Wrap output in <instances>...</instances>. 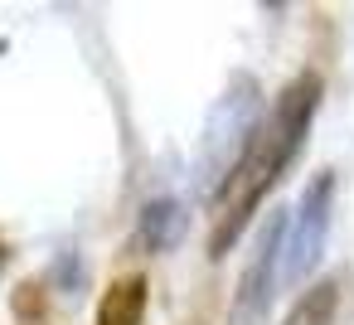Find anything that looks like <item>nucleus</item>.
<instances>
[{
  "label": "nucleus",
  "mask_w": 354,
  "mask_h": 325,
  "mask_svg": "<svg viewBox=\"0 0 354 325\" xmlns=\"http://www.w3.org/2000/svg\"><path fill=\"white\" fill-rule=\"evenodd\" d=\"M315 107H320V73H296L281 93H277V102H272V112L262 117V127H257V136H252V146H248V156H243V165L233 170V180L223 185V194H218V219H214V233H209V257H223L233 243H238V233L248 228V219L257 214V204L267 199V189L286 175V165L301 156V146H306V131H310V122H315Z\"/></svg>",
  "instance_id": "nucleus-1"
},
{
  "label": "nucleus",
  "mask_w": 354,
  "mask_h": 325,
  "mask_svg": "<svg viewBox=\"0 0 354 325\" xmlns=\"http://www.w3.org/2000/svg\"><path fill=\"white\" fill-rule=\"evenodd\" d=\"M267 107H262V88L252 73H238L223 98L209 107V122H204V136H199V160H194V185H199V199L204 204H218L223 185L233 180V170L243 165L257 127H262Z\"/></svg>",
  "instance_id": "nucleus-2"
},
{
  "label": "nucleus",
  "mask_w": 354,
  "mask_h": 325,
  "mask_svg": "<svg viewBox=\"0 0 354 325\" xmlns=\"http://www.w3.org/2000/svg\"><path fill=\"white\" fill-rule=\"evenodd\" d=\"M286 233H291V214L272 209L267 223L257 228L248 262H243V277H238V291L228 306V325H267V310L277 301V281L286 267Z\"/></svg>",
  "instance_id": "nucleus-3"
},
{
  "label": "nucleus",
  "mask_w": 354,
  "mask_h": 325,
  "mask_svg": "<svg viewBox=\"0 0 354 325\" xmlns=\"http://www.w3.org/2000/svg\"><path fill=\"white\" fill-rule=\"evenodd\" d=\"M330 219H335V170H315L310 185L301 189V204L291 214V233H286V267H281V281L301 286L320 252H325V238H330Z\"/></svg>",
  "instance_id": "nucleus-4"
},
{
  "label": "nucleus",
  "mask_w": 354,
  "mask_h": 325,
  "mask_svg": "<svg viewBox=\"0 0 354 325\" xmlns=\"http://www.w3.org/2000/svg\"><path fill=\"white\" fill-rule=\"evenodd\" d=\"M146 277L141 272H127V277H117L107 291H102V301H97V325H141L146 320Z\"/></svg>",
  "instance_id": "nucleus-5"
},
{
  "label": "nucleus",
  "mask_w": 354,
  "mask_h": 325,
  "mask_svg": "<svg viewBox=\"0 0 354 325\" xmlns=\"http://www.w3.org/2000/svg\"><path fill=\"white\" fill-rule=\"evenodd\" d=\"M335 306H339V281L325 277L296 296V306L281 315V325H335Z\"/></svg>",
  "instance_id": "nucleus-6"
},
{
  "label": "nucleus",
  "mask_w": 354,
  "mask_h": 325,
  "mask_svg": "<svg viewBox=\"0 0 354 325\" xmlns=\"http://www.w3.org/2000/svg\"><path fill=\"white\" fill-rule=\"evenodd\" d=\"M180 223H185L180 204H175V199H156V204H146V214H141V243H146L151 252H160V248H170V243L180 238Z\"/></svg>",
  "instance_id": "nucleus-7"
},
{
  "label": "nucleus",
  "mask_w": 354,
  "mask_h": 325,
  "mask_svg": "<svg viewBox=\"0 0 354 325\" xmlns=\"http://www.w3.org/2000/svg\"><path fill=\"white\" fill-rule=\"evenodd\" d=\"M0 272H6V243H0Z\"/></svg>",
  "instance_id": "nucleus-8"
}]
</instances>
